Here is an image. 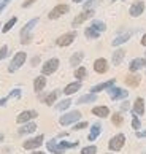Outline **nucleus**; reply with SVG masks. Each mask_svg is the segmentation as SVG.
Instances as JSON below:
<instances>
[{"instance_id": "obj_1", "label": "nucleus", "mask_w": 146, "mask_h": 154, "mask_svg": "<svg viewBox=\"0 0 146 154\" xmlns=\"http://www.w3.org/2000/svg\"><path fill=\"white\" fill-rule=\"evenodd\" d=\"M38 18H32L30 21H27L26 24H24V27L21 29V32H19V37H21V45H29L30 42H32V38H33V29L37 27V24H38Z\"/></svg>"}, {"instance_id": "obj_2", "label": "nucleus", "mask_w": 146, "mask_h": 154, "mask_svg": "<svg viewBox=\"0 0 146 154\" xmlns=\"http://www.w3.org/2000/svg\"><path fill=\"white\" fill-rule=\"evenodd\" d=\"M26 60H27V53H24V51H18V53H16V54L13 56V59L10 60L8 72H10V73L18 72L19 68L26 64Z\"/></svg>"}, {"instance_id": "obj_3", "label": "nucleus", "mask_w": 146, "mask_h": 154, "mask_svg": "<svg viewBox=\"0 0 146 154\" xmlns=\"http://www.w3.org/2000/svg\"><path fill=\"white\" fill-rule=\"evenodd\" d=\"M59 65H60V60H59L57 57H51V59L44 60L43 65H41V75H44V76L53 75V73L57 72Z\"/></svg>"}, {"instance_id": "obj_4", "label": "nucleus", "mask_w": 146, "mask_h": 154, "mask_svg": "<svg viewBox=\"0 0 146 154\" xmlns=\"http://www.w3.org/2000/svg\"><path fill=\"white\" fill-rule=\"evenodd\" d=\"M80 119H81V111L73 110V111L64 113V115L59 118V124H60V125H71V124L78 122Z\"/></svg>"}, {"instance_id": "obj_5", "label": "nucleus", "mask_w": 146, "mask_h": 154, "mask_svg": "<svg viewBox=\"0 0 146 154\" xmlns=\"http://www.w3.org/2000/svg\"><path fill=\"white\" fill-rule=\"evenodd\" d=\"M124 145H126V135L124 134H117L114 137H111V140L108 141V148H110V151H113V152L121 151L122 148H124Z\"/></svg>"}, {"instance_id": "obj_6", "label": "nucleus", "mask_w": 146, "mask_h": 154, "mask_svg": "<svg viewBox=\"0 0 146 154\" xmlns=\"http://www.w3.org/2000/svg\"><path fill=\"white\" fill-rule=\"evenodd\" d=\"M76 37H78V33H76L75 30L67 32V33L60 35L57 40H56V45H57V46H60V48H67V46H70V45H71L73 42H75Z\"/></svg>"}, {"instance_id": "obj_7", "label": "nucleus", "mask_w": 146, "mask_h": 154, "mask_svg": "<svg viewBox=\"0 0 146 154\" xmlns=\"http://www.w3.org/2000/svg\"><path fill=\"white\" fill-rule=\"evenodd\" d=\"M94 14H95V11L94 10H83L80 14H76L75 16V19L71 21V27H80L81 24H84L87 19H91L94 18Z\"/></svg>"}, {"instance_id": "obj_8", "label": "nucleus", "mask_w": 146, "mask_h": 154, "mask_svg": "<svg viewBox=\"0 0 146 154\" xmlns=\"http://www.w3.org/2000/svg\"><path fill=\"white\" fill-rule=\"evenodd\" d=\"M70 11V7L67 3H59V5H56V7L49 11V14H48V18L49 19H59L60 16H64V14H67Z\"/></svg>"}, {"instance_id": "obj_9", "label": "nucleus", "mask_w": 146, "mask_h": 154, "mask_svg": "<svg viewBox=\"0 0 146 154\" xmlns=\"http://www.w3.org/2000/svg\"><path fill=\"white\" fill-rule=\"evenodd\" d=\"M106 92H108V95L111 97V100H114V102H117V100H126L127 97H129V91L122 89V88H117V86L110 88Z\"/></svg>"}, {"instance_id": "obj_10", "label": "nucleus", "mask_w": 146, "mask_h": 154, "mask_svg": "<svg viewBox=\"0 0 146 154\" xmlns=\"http://www.w3.org/2000/svg\"><path fill=\"white\" fill-rule=\"evenodd\" d=\"M38 116V113L35 110H26V111H21L18 116H16V122L18 124H26V122H30L33 121Z\"/></svg>"}, {"instance_id": "obj_11", "label": "nucleus", "mask_w": 146, "mask_h": 154, "mask_svg": "<svg viewBox=\"0 0 146 154\" xmlns=\"http://www.w3.org/2000/svg\"><path fill=\"white\" fill-rule=\"evenodd\" d=\"M44 141V135H37V137H32V138L26 140L24 141V149H37V148H40Z\"/></svg>"}, {"instance_id": "obj_12", "label": "nucleus", "mask_w": 146, "mask_h": 154, "mask_svg": "<svg viewBox=\"0 0 146 154\" xmlns=\"http://www.w3.org/2000/svg\"><path fill=\"white\" fill-rule=\"evenodd\" d=\"M110 70V64L108 60H106L105 57H99L94 60V72L99 73V75H103V73H106Z\"/></svg>"}, {"instance_id": "obj_13", "label": "nucleus", "mask_w": 146, "mask_h": 154, "mask_svg": "<svg viewBox=\"0 0 146 154\" xmlns=\"http://www.w3.org/2000/svg\"><path fill=\"white\" fill-rule=\"evenodd\" d=\"M144 11V2L143 0H137V2H133L130 5V8H129V14L132 16V18H138V16H141Z\"/></svg>"}, {"instance_id": "obj_14", "label": "nucleus", "mask_w": 146, "mask_h": 154, "mask_svg": "<svg viewBox=\"0 0 146 154\" xmlns=\"http://www.w3.org/2000/svg\"><path fill=\"white\" fill-rule=\"evenodd\" d=\"M114 84H116V79L111 78V79H108V81H103V83H99V84H95V86H92L91 92L92 94H99V92H102V91H108L110 88H113Z\"/></svg>"}, {"instance_id": "obj_15", "label": "nucleus", "mask_w": 146, "mask_h": 154, "mask_svg": "<svg viewBox=\"0 0 146 154\" xmlns=\"http://www.w3.org/2000/svg\"><path fill=\"white\" fill-rule=\"evenodd\" d=\"M143 67H146V59L144 57H135V59L130 60V64H129V72L137 73L138 70H141Z\"/></svg>"}, {"instance_id": "obj_16", "label": "nucleus", "mask_w": 146, "mask_h": 154, "mask_svg": "<svg viewBox=\"0 0 146 154\" xmlns=\"http://www.w3.org/2000/svg\"><path fill=\"white\" fill-rule=\"evenodd\" d=\"M130 37H132V32L130 30H127V32H122V33H119L113 42H111V45H113L114 48H117V46H121V45H124V43H127L129 40H130Z\"/></svg>"}, {"instance_id": "obj_17", "label": "nucleus", "mask_w": 146, "mask_h": 154, "mask_svg": "<svg viewBox=\"0 0 146 154\" xmlns=\"http://www.w3.org/2000/svg\"><path fill=\"white\" fill-rule=\"evenodd\" d=\"M46 148H48V151L53 152V154H64V152H65V149L59 145V141L56 140V138L46 141Z\"/></svg>"}, {"instance_id": "obj_18", "label": "nucleus", "mask_w": 146, "mask_h": 154, "mask_svg": "<svg viewBox=\"0 0 146 154\" xmlns=\"http://www.w3.org/2000/svg\"><path fill=\"white\" fill-rule=\"evenodd\" d=\"M144 108H146L144 100L141 99V97H137L135 103H133V108H132V113L137 115V116H141V115H144Z\"/></svg>"}, {"instance_id": "obj_19", "label": "nucleus", "mask_w": 146, "mask_h": 154, "mask_svg": "<svg viewBox=\"0 0 146 154\" xmlns=\"http://www.w3.org/2000/svg\"><path fill=\"white\" fill-rule=\"evenodd\" d=\"M46 76L44 75H40V76H37L35 79H33V91H35L37 94H40L41 91L46 88Z\"/></svg>"}, {"instance_id": "obj_20", "label": "nucleus", "mask_w": 146, "mask_h": 154, "mask_svg": "<svg viewBox=\"0 0 146 154\" xmlns=\"http://www.w3.org/2000/svg\"><path fill=\"white\" fill-rule=\"evenodd\" d=\"M37 130V124L35 122H26L22 124V127L18 129V135H29V134H33Z\"/></svg>"}, {"instance_id": "obj_21", "label": "nucleus", "mask_w": 146, "mask_h": 154, "mask_svg": "<svg viewBox=\"0 0 146 154\" xmlns=\"http://www.w3.org/2000/svg\"><path fill=\"white\" fill-rule=\"evenodd\" d=\"M124 57H126V51L122 48H117V49H114L113 56H111V62H113V65H121Z\"/></svg>"}, {"instance_id": "obj_22", "label": "nucleus", "mask_w": 146, "mask_h": 154, "mask_svg": "<svg viewBox=\"0 0 146 154\" xmlns=\"http://www.w3.org/2000/svg\"><path fill=\"white\" fill-rule=\"evenodd\" d=\"M59 94H60V91H59V89H56V91H53V92H49V94H46V95H43V97H41L43 103H46L48 106L54 105V103H56V100H57V97H59Z\"/></svg>"}, {"instance_id": "obj_23", "label": "nucleus", "mask_w": 146, "mask_h": 154, "mask_svg": "<svg viewBox=\"0 0 146 154\" xmlns=\"http://www.w3.org/2000/svg\"><path fill=\"white\" fill-rule=\"evenodd\" d=\"M92 115L97 116V118H108L110 116V108L105 106V105H99V106H94L92 108Z\"/></svg>"}, {"instance_id": "obj_24", "label": "nucleus", "mask_w": 146, "mask_h": 154, "mask_svg": "<svg viewBox=\"0 0 146 154\" xmlns=\"http://www.w3.org/2000/svg\"><path fill=\"white\" fill-rule=\"evenodd\" d=\"M80 89H81V81H73V83H68L64 88V94L65 95H73V94H76Z\"/></svg>"}, {"instance_id": "obj_25", "label": "nucleus", "mask_w": 146, "mask_h": 154, "mask_svg": "<svg viewBox=\"0 0 146 154\" xmlns=\"http://www.w3.org/2000/svg\"><path fill=\"white\" fill-rule=\"evenodd\" d=\"M83 59H84V53H83V51H76V53H73L71 57H70V65L78 68V67L81 65Z\"/></svg>"}, {"instance_id": "obj_26", "label": "nucleus", "mask_w": 146, "mask_h": 154, "mask_svg": "<svg viewBox=\"0 0 146 154\" xmlns=\"http://www.w3.org/2000/svg\"><path fill=\"white\" fill-rule=\"evenodd\" d=\"M94 102H97V94L89 92V94L81 95L80 99H78L76 103H78V105H86V103H94Z\"/></svg>"}, {"instance_id": "obj_27", "label": "nucleus", "mask_w": 146, "mask_h": 154, "mask_svg": "<svg viewBox=\"0 0 146 154\" xmlns=\"http://www.w3.org/2000/svg\"><path fill=\"white\" fill-rule=\"evenodd\" d=\"M100 132H102V125H100V122L92 124L91 132H89V135H87V140L89 141H95V140H97V137L100 135Z\"/></svg>"}, {"instance_id": "obj_28", "label": "nucleus", "mask_w": 146, "mask_h": 154, "mask_svg": "<svg viewBox=\"0 0 146 154\" xmlns=\"http://www.w3.org/2000/svg\"><path fill=\"white\" fill-rule=\"evenodd\" d=\"M140 81H141V76L137 75V73H130V75L126 76V84L130 88H137L140 84Z\"/></svg>"}, {"instance_id": "obj_29", "label": "nucleus", "mask_w": 146, "mask_h": 154, "mask_svg": "<svg viewBox=\"0 0 146 154\" xmlns=\"http://www.w3.org/2000/svg\"><path fill=\"white\" fill-rule=\"evenodd\" d=\"M100 35H102V33H100L97 29H94L92 26H89V27L84 29V37H86L87 40H97Z\"/></svg>"}, {"instance_id": "obj_30", "label": "nucleus", "mask_w": 146, "mask_h": 154, "mask_svg": "<svg viewBox=\"0 0 146 154\" xmlns=\"http://www.w3.org/2000/svg\"><path fill=\"white\" fill-rule=\"evenodd\" d=\"M16 22H18V18H16V16L10 18V19H8L7 22H5V24L2 26V32H3V33H8V32H10V30L16 26Z\"/></svg>"}, {"instance_id": "obj_31", "label": "nucleus", "mask_w": 146, "mask_h": 154, "mask_svg": "<svg viewBox=\"0 0 146 154\" xmlns=\"http://www.w3.org/2000/svg\"><path fill=\"white\" fill-rule=\"evenodd\" d=\"M73 103L71 99H64V100H60L59 103H56V110L57 111H65V110H68L70 105Z\"/></svg>"}, {"instance_id": "obj_32", "label": "nucleus", "mask_w": 146, "mask_h": 154, "mask_svg": "<svg viewBox=\"0 0 146 154\" xmlns=\"http://www.w3.org/2000/svg\"><path fill=\"white\" fill-rule=\"evenodd\" d=\"M87 76V70H86V67H78L75 68V78H76V81H83L84 78Z\"/></svg>"}, {"instance_id": "obj_33", "label": "nucleus", "mask_w": 146, "mask_h": 154, "mask_svg": "<svg viewBox=\"0 0 146 154\" xmlns=\"http://www.w3.org/2000/svg\"><path fill=\"white\" fill-rule=\"evenodd\" d=\"M89 26H92L94 29H97L100 33H103V32L106 30V24H105L103 21H100V19H92V22H91Z\"/></svg>"}, {"instance_id": "obj_34", "label": "nucleus", "mask_w": 146, "mask_h": 154, "mask_svg": "<svg viewBox=\"0 0 146 154\" xmlns=\"http://www.w3.org/2000/svg\"><path fill=\"white\" fill-rule=\"evenodd\" d=\"M111 122H113L116 127H119V125H122V122H124V116L117 111V113H114V115L111 116Z\"/></svg>"}, {"instance_id": "obj_35", "label": "nucleus", "mask_w": 146, "mask_h": 154, "mask_svg": "<svg viewBox=\"0 0 146 154\" xmlns=\"http://www.w3.org/2000/svg\"><path fill=\"white\" fill-rule=\"evenodd\" d=\"M102 2V0H86L83 5L84 10H95V7H99V3Z\"/></svg>"}, {"instance_id": "obj_36", "label": "nucleus", "mask_w": 146, "mask_h": 154, "mask_svg": "<svg viewBox=\"0 0 146 154\" xmlns=\"http://www.w3.org/2000/svg\"><path fill=\"white\" fill-rule=\"evenodd\" d=\"M81 154H97V146H95V145L84 146L81 149Z\"/></svg>"}, {"instance_id": "obj_37", "label": "nucleus", "mask_w": 146, "mask_h": 154, "mask_svg": "<svg viewBox=\"0 0 146 154\" xmlns=\"http://www.w3.org/2000/svg\"><path fill=\"white\" fill-rule=\"evenodd\" d=\"M132 115H133V113H132ZM132 127L135 129V130L141 129V122H140V119H138L137 115H133V116H132Z\"/></svg>"}, {"instance_id": "obj_38", "label": "nucleus", "mask_w": 146, "mask_h": 154, "mask_svg": "<svg viewBox=\"0 0 146 154\" xmlns=\"http://www.w3.org/2000/svg\"><path fill=\"white\" fill-rule=\"evenodd\" d=\"M21 94H22V92H21V89H19V88H14V89L8 94V97H10V99H19Z\"/></svg>"}, {"instance_id": "obj_39", "label": "nucleus", "mask_w": 146, "mask_h": 154, "mask_svg": "<svg viewBox=\"0 0 146 154\" xmlns=\"http://www.w3.org/2000/svg\"><path fill=\"white\" fill-rule=\"evenodd\" d=\"M87 122L86 121H81V122H75L73 124V130H83V129H86L87 127Z\"/></svg>"}, {"instance_id": "obj_40", "label": "nucleus", "mask_w": 146, "mask_h": 154, "mask_svg": "<svg viewBox=\"0 0 146 154\" xmlns=\"http://www.w3.org/2000/svg\"><path fill=\"white\" fill-rule=\"evenodd\" d=\"M7 56H8V46L3 45V46H0V60H3Z\"/></svg>"}, {"instance_id": "obj_41", "label": "nucleus", "mask_w": 146, "mask_h": 154, "mask_svg": "<svg viewBox=\"0 0 146 154\" xmlns=\"http://www.w3.org/2000/svg\"><path fill=\"white\" fill-rule=\"evenodd\" d=\"M10 2H11V0H0V14L5 11V8L10 5Z\"/></svg>"}, {"instance_id": "obj_42", "label": "nucleus", "mask_w": 146, "mask_h": 154, "mask_svg": "<svg viewBox=\"0 0 146 154\" xmlns=\"http://www.w3.org/2000/svg\"><path fill=\"white\" fill-rule=\"evenodd\" d=\"M35 2H37V0H26V2H22L21 7H22V8H29V7H32Z\"/></svg>"}, {"instance_id": "obj_43", "label": "nucleus", "mask_w": 146, "mask_h": 154, "mask_svg": "<svg viewBox=\"0 0 146 154\" xmlns=\"http://www.w3.org/2000/svg\"><path fill=\"white\" fill-rule=\"evenodd\" d=\"M30 64H32V67H37L38 64H40V56H35V57L30 60Z\"/></svg>"}, {"instance_id": "obj_44", "label": "nucleus", "mask_w": 146, "mask_h": 154, "mask_svg": "<svg viewBox=\"0 0 146 154\" xmlns=\"http://www.w3.org/2000/svg\"><path fill=\"white\" fill-rule=\"evenodd\" d=\"M146 137V130H137V138H144Z\"/></svg>"}, {"instance_id": "obj_45", "label": "nucleus", "mask_w": 146, "mask_h": 154, "mask_svg": "<svg viewBox=\"0 0 146 154\" xmlns=\"http://www.w3.org/2000/svg\"><path fill=\"white\" fill-rule=\"evenodd\" d=\"M8 100H10V97H8V95H7V97H2V99H0V106H5Z\"/></svg>"}, {"instance_id": "obj_46", "label": "nucleus", "mask_w": 146, "mask_h": 154, "mask_svg": "<svg viewBox=\"0 0 146 154\" xmlns=\"http://www.w3.org/2000/svg\"><path fill=\"white\" fill-rule=\"evenodd\" d=\"M121 110H122V111H126V110H129V102H124V103L121 105Z\"/></svg>"}, {"instance_id": "obj_47", "label": "nucleus", "mask_w": 146, "mask_h": 154, "mask_svg": "<svg viewBox=\"0 0 146 154\" xmlns=\"http://www.w3.org/2000/svg\"><path fill=\"white\" fill-rule=\"evenodd\" d=\"M141 45H143V46L146 48V32H144V35L141 37Z\"/></svg>"}, {"instance_id": "obj_48", "label": "nucleus", "mask_w": 146, "mask_h": 154, "mask_svg": "<svg viewBox=\"0 0 146 154\" xmlns=\"http://www.w3.org/2000/svg\"><path fill=\"white\" fill-rule=\"evenodd\" d=\"M71 2H73V3H81V2H83V3H84L86 0H71Z\"/></svg>"}, {"instance_id": "obj_49", "label": "nucleus", "mask_w": 146, "mask_h": 154, "mask_svg": "<svg viewBox=\"0 0 146 154\" xmlns=\"http://www.w3.org/2000/svg\"><path fill=\"white\" fill-rule=\"evenodd\" d=\"M33 154H46V152H43V151H33Z\"/></svg>"}, {"instance_id": "obj_50", "label": "nucleus", "mask_w": 146, "mask_h": 154, "mask_svg": "<svg viewBox=\"0 0 146 154\" xmlns=\"http://www.w3.org/2000/svg\"><path fill=\"white\" fill-rule=\"evenodd\" d=\"M3 138H5V137H3V134H0V143L3 141Z\"/></svg>"}, {"instance_id": "obj_51", "label": "nucleus", "mask_w": 146, "mask_h": 154, "mask_svg": "<svg viewBox=\"0 0 146 154\" xmlns=\"http://www.w3.org/2000/svg\"><path fill=\"white\" fill-rule=\"evenodd\" d=\"M113 2H117V0H113ZM121 2H124V0H121Z\"/></svg>"}, {"instance_id": "obj_52", "label": "nucleus", "mask_w": 146, "mask_h": 154, "mask_svg": "<svg viewBox=\"0 0 146 154\" xmlns=\"http://www.w3.org/2000/svg\"><path fill=\"white\" fill-rule=\"evenodd\" d=\"M0 30H2V24H0Z\"/></svg>"}, {"instance_id": "obj_53", "label": "nucleus", "mask_w": 146, "mask_h": 154, "mask_svg": "<svg viewBox=\"0 0 146 154\" xmlns=\"http://www.w3.org/2000/svg\"><path fill=\"white\" fill-rule=\"evenodd\" d=\"M106 154H113V152H106Z\"/></svg>"}, {"instance_id": "obj_54", "label": "nucleus", "mask_w": 146, "mask_h": 154, "mask_svg": "<svg viewBox=\"0 0 146 154\" xmlns=\"http://www.w3.org/2000/svg\"><path fill=\"white\" fill-rule=\"evenodd\" d=\"M144 59H146V53H144Z\"/></svg>"}, {"instance_id": "obj_55", "label": "nucleus", "mask_w": 146, "mask_h": 154, "mask_svg": "<svg viewBox=\"0 0 146 154\" xmlns=\"http://www.w3.org/2000/svg\"><path fill=\"white\" fill-rule=\"evenodd\" d=\"M144 105H146V102H144Z\"/></svg>"}]
</instances>
